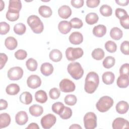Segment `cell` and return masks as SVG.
Wrapping results in <instances>:
<instances>
[{
	"label": "cell",
	"instance_id": "obj_33",
	"mask_svg": "<svg viewBox=\"0 0 129 129\" xmlns=\"http://www.w3.org/2000/svg\"><path fill=\"white\" fill-rule=\"evenodd\" d=\"M100 14L104 17H109L112 14V10L110 6L107 5H102L99 9Z\"/></svg>",
	"mask_w": 129,
	"mask_h": 129
},
{
	"label": "cell",
	"instance_id": "obj_3",
	"mask_svg": "<svg viewBox=\"0 0 129 129\" xmlns=\"http://www.w3.org/2000/svg\"><path fill=\"white\" fill-rule=\"evenodd\" d=\"M67 70L69 74L75 80L81 79L84 74V70L78 62H73L69 63L67 67Z\"/></svg>",
	"mask_w": 129,
	"mask_h": 129
},
{
	"label": "cell",
	"instance_id": "obj_50",
	"mask_svg": "<svg viewBox=\"0 0 129 129\" xmlns=\"http://www.w3.org/2000/svg\"><path fill=\"white\" fill-rule=\"evenodd\" d=\"M100 3L99 0H87L86 1L87 6L90 8H94L98 6Z\"/></svg>",
	"mask_w": 129,
	"mask_h": 129
},
{
	"label": "cell",
	"instance_id": "obj_34",
	"mask_svg": "<svg viewBox=\"0 0 129 129\" xmlns=\"http://www.w3.org/2000/svg\"><path fill=\"white\" fill-rule=\"evenodd\" d=\"M115 59L114 57L111 56H108L103 60L102 64L105 69H110L115 64Z\"/></svg>",
	"mask_w": 129,
	"mask_h": 129
},
{
	"label": "cell",
	"instance_id": "obj_37",
	"mask_svg": "<svg viewBox=\"0 0 129 129\" xmlns=\"http://www.w3.org/2000/svg\"><path fill=\"white\" fill-rule=\"evenodd\" d=\"M64 107V106L62 102H57L52 104L51 109L54 113L59 115L63 110Z\"/></svg>",
	"mask_w": 129,
	"mask_h": 129
},
{
	"label": "cell",
	"instance_id": "obj_22",
	"mask_svg": "<svg viewBox=\"0 0 129 129\" xmlns=\"http://www.w3.org/2000/svg\"><path fill=\"white\" fill-rule=\"evenodd\" d=\"M5 45L9 50H14L18 45L17 40L13 37H8L5 40Z\"/></svg>",
	"mask_w": 129,
	"mask_h": 129
},
{
	"label": "cell",
	"instance_id": "obj_1",
	"mask_svg": "<svg viewBox=\"0 0 129 129\" xmlns=\"http://www.w3.org/2000/svg\"><path fill=\"white\" fill-rule=\"evenodd\" d=\"M99 83L98 75L94 72H89L85 79L84 89L89 94L93 93L97 89Z\"/></svg>",
	"mask_w": 129,
	"mask_h": 129
},
{
	"label": "cell",
	"instance_id": "obj_40",
	"mask_svg": "<svg viewBox=\"0 0 129 129\" xmlns=\"http://www.w3.org/2000/svg\"><path fill=\"white\" fill-rule=\"evenodd\" d=\"M105 48L110 53L115 52L117 49V45L116 43L112 41H108L105 44Z\"/></svg>",
	"mask_w": 129,
	"mask_h": 129
},
{
	"label": "cell",
	"instance_id": "obj_11",
	"mask_svg": "<svg viewBox=\"0 0 129 129\" xmlns=\"http://www.w3.org/2000/svg\"><path fill=\"white\" fill-rule=\"evenodd\" d=\"M113 129H122L129 127V123L127 120L122 118L117 117L114 119L112 124Z\"/></svg>",
	"mask_w": 129,
	"mask_h": 129
},
{
	"label": "cell",
	"instance_id": "obj_10",
	"mask_svg": "<svg viewBox=\"0 0 129 129\" xmlns=\"http://www.w3.org/2000/svg\"><path fill=\"white\" fill-rule=\"evenodd\" d=\"M27 86L31 89H36L40 86L41 80L38 76L32 75L27 78Z\"/></svg>",
	"mask_w": 129,
	"mask_h": 129
},
{
	"label": "cell",
	"instance_id": "obj_18",
	"mask_svg": "<svg viewBox=\"0 0 129 129\" xmlns=\"http://www.w3.org/2000/svg\"><path fill=\"white\" fill-rule=\"evenodd\" d=\"M22 8L21 2L20 0H10L8 7V11L19 12Z\"/></svg>",
	"mask_w": 129,
	"mask_h": 129
},
{
	"label": "cell",
	"instance_id": "obj_57",
	"mask_svg": "<svg viewBox=\"0 0 129 129\" xmlns=\"http://www.w3.org/2000/svg\"><path fill=\"white\" fill-rule=\"evenodd\" d=\"M5 7V4L3 1H1V11H2Z\"/></svg>",
	"mask_w": 129,
	"mask_h": 129
},
{
	"label": "cell",
	"instance_id": "obj_5",
	"mask_svg": "<svg viewBox=\"0 0 129 129\" xmlns=\"http://www.w3.org/2000/svg\"><path fill=\"white\" fill-rule=\"evenodd\" d=\"M84 54L83 49L80 47H68L66 50V56L69 61H74L81 57Z\"/></svg>",
	"mask_w": 129,
	"mask_h": 129
},
{
	"label": "cell",
	"instance_id": "obj_9",
	"mask_svg": "<svg viewBox=\"0 0 129 129\" xmlns=\"http://www.w3.org/2000/svg\"><path fill=\"white\" fill-rule=\"evenodd\" d=\"M23 70L20 67H14L10 69L8 72L9 79L12 81H17L22 78L23 75Z\"/></svg>",
	"mask_w": 129,
	"mask_h": 129
},
{
	"label": "cell",
	"instance_id": "obj_23",
	"mask_svg": "<svg viewBox=\"0 0 129 129\" xmlns=\"http://www.w3.org/2000/svg\"><path fill=\"white\" fill-rule=\"evenodd\" d=\"M103 82L106 85L112 84L115 79V76L111 72H106L104 73L102 76Z\"/></svg>",
	"mask_w": 129,
	"mask_h": 129
},
{
	"label": "cell",
	"instance_id": "obj_56",
	"mask_svg": "<svg viewBox=\"0 0 129 129\" xmlns=\"http://www.w3.org/2000/svg\"><path fill=\"white\" fill-rule=\"evenodd\" d=\"M69 128H75V129H82V127L78 124H73L72 125H71L69 127Z\"/></svg>",
	"mask_w": 129,
	"mask_h": 129
},
{
	"label": "cell",
	"instance_id": "obj_39",
	"mask_svg": "<svg viewBox=\"0 0 129 129\" xmlns=\"http://www.w3.org/2000/svg\"><path fill=\"white\" fill-rule=\"evenodd\" d=\"M72 115V109L68 107L64 106L62 111L59 114L60 118L63 119H67L70 118Z\"/></svg>",
	"mask_w": 129,
	"mask_h": 129
},
{
	"label": "cell",
	"instance_id": "obj_2",
	"mask_svg": "<svg viewBox=\"0 0 129 129\" xmlns=\"http://www.w3.org/2000/svg\"><path fill=\"white\" fill-rule=\"evenodd\" d=\"M27 22L34 33L40 34L43 31V24L38 16L36 15L30 16L27 18Z\"/></svg>",
	"mask_w": 129,
	"mask_h": 129
},
{
	"label": "cell",
	"instance_id": "obj_4",
	"mask_svg": "<svg viewBox=\"0 0 129 129\" xmlns=\"http://www.w3.org/2000/svg\"><path fill=\"white\" fill-rule=\"evenodd\" d=\"M114 101L112 98L108 96L101 97L96 103V107L97 110L101 112L108 111L113 104Z\"/></svg>",
	"mask_w": 129,
	"mask_h": 129
},
{
	"label": "cell",
	"instance_id": "obj_30",
	"mask_svg": "<svg viewBox=\"0 0 129 129\" xmlns=\"http://www.w3.org/2000/svg\"><path fill=\"white\" fill-rule=\"evenodd\" d=\"M123 35L122 30L118 27L112 28L110 31V36L111 38L115 40L120 39Z\"/></svg>",
	"mask_w": 129,
	"mask_h": 129
},
{
	"label": "cell",
	"instance_id": "obj_44",
	"mask_svg": "<svg viewBox=\"0 0 129 129\" xmlns=\"http://www.w3.org/2000/svg\"><path fill=\"white\" fill-rule=\"evenodd\" d=\"M60 95V92L59 90L56 88H53L51 89L49 92V95L50 98L54 100L58 99Z\"/></svg>",
	"mask_w": 129,
	"mask_h": 129
},
{
	"label": "cell",
	"instance_id": "obj_16",
	"mask_svg": "<svg viewBox=\"0 0 129 129\" xmlns=\"http://www.w3.org/2000/svg\"><path fill=\"white\" fill-rule=\"evenodd\" d=\"M41 73L45 76H48L53 72V67L49 62L43 63L40 67Z\"/></svg>",
	"mask_w": 129,
	"mask_h": 129
},
{
	"label": "cell",
	"instance_id": "obj_15",
	"mask_svg": "<svg viewBox=\"0 0 129 129\" xmlns=\"http://www.w3.org/2000/svg\"><path fill=\"white\" fill-rule=\"evenodd\" d=\"M72 28L71 23L67 21H60L58 24V29L59 32L63 34H68L71 31Z\"/></svg>",
	"mask_w": 129,
	"mask_h": 129
},
{
	"label": "cell",
	"instance_id": "obj_43",
	"mask_svg": "<svg viewBox=\"0 0 129 129\" xmlns=\"http://www.w3.org/2000/svg\"><path fill=\"white\" fill-rule=\"evenodd\" d=\"M10 26L6 22H1L0 23V34L1 35H5L10 31Z\"/></svg>",
	"mask_w": 129,
	"mask_h": 129
},
{
	"label": "cell",
	"instance_id": "obj_41",
	"mask_svg": "<svg viewBox=\"0 0 129 129\" xmlns=\"http://www.w3.org/2000/svg\"><path fill=\"white\" fill-rule=\"evenodd\" d=\"M19 18V12L8 11L6 13V18L11 22L17 21Z\"/></svg>",
	"mask_w": 129,
	"mask_h": 129
},
{
	"label": "cell",
	"instance_id": "obj_28",
	"mask_svg": "<svg viewBox=\"0 0 129 129\" xmlns=\"http://www.w3.org/2000/svg\"><path fill=\"white\" fill-rule=\"evenodd\" d=\"M49 58L54 62H58L60 61L62 57V53L58 49H54L52 50L49 54Z\"/></svg>",
	"mask_w": 129,
	"mask_h": 129
},
{
	"label": "cell",
	"instance_id": "obj_52",
	"mask_svg": "<svg viewBox=\"0 0 129 129\" xmlns=\"http://www.w3.org/2000/svg\"><path fill=\"white\" fill-rule=\"evenodd\" d=\"M84 2L83 0H72L71 3L73 7L78 9L83 6Z\"/></svg>",
	"mask_w": 129,
	"mask_h": 129
},
{
	"label": "cell",
	"instance_id": "obj_13",
	"mask_svg": "<svg viewBox=\"0 0 129 129\" xmlns=\"http://www.w3.org/2000/svg\"><path fill=\"white\" fill-rule=\"evenodd\" d=\"M69 41L74 45H79L83 41V35L79 32H74L70 35Z\"/></svg>",
	"mask_w": 129,
	"mask_h": 129
},
{
	"label": "cell",
	"instance_id": "obj_26",
	"mask_svg": "<svg viewBox=\"0 0 129 129\" xmlns=\"http://www.w3.org/2000/svg\"><path fill=\"white\" fill-rule=\"evenodd\" d=\"M35 99L37 102L40 103H44L47 100V94L42 90H38L35 94Z\"/></svg>",
	"mask_w": 129,
	"mask_h": 129
},
{
	"label": "cell",
	"instance_id": "obj_7",
	"mask_svg": "<svg viewBox=\"0 0 129 129\" xmlns=\"http://www.w3.org/2000/svg\"><path fill=\"white\" fill-rule=\"evenodd\" d=\"M56 121L55 115L52 114H47L43 116L40 121L42 127L44 129H49L51 128Z\"/></svg>",
	"mask_w": 129,
	"mask_h": 129
},
{
	"label": "cell",
	"instance_id": "obj_42",
	"mask_svg": "<svg viewBox=\"0 0 129 129\" xmlns=\"http://www.w3.org/2000/svg\"><path fill=\"white\" fill-rule=\"evenodd\" d=\"M70 23L71 24L72 27L75 29H80L83 25L82 21L78 18H74L70 20Z\"/></svg>",
	"mask_w": 129,
	"mask_h": 129
},
{
	"label": "cell",
	"instance_id": "obj_24",
	"mask_svg": "<svg viewBox=\"0 0 129 129\" xmlns=\"http://www.w3.org/2000/svg\"><path fill=\"white\" fill-rule=\"evenodd\" d=\"M11 122L10 115L7 113H2L0 114V128L8 126Z\"/></svg>",
	"mask_w": 129,
	"mask_h": 129
},
{
	"label": "cell",
	"instance_id": "obj_55",
	"mask_svg": "<svg viewBox=\"0 0 129 129\" xmlns=\"http://www.w3.org/2000/svg\"><path fill=\"white\" fill-rule=\"evenodd\" d=\"M26 128H30V129H39V127L36 123L32 122L29 124V125L26 127Z\"/></svg>",
	"mask_w": 129,
	"mask_h": 129
},
{
	"label": "cell",
	"instance_id": "obj_29",
	"mask_svg": "<svg viewBox=\"0 0 129 129\" xmlns=\"http://www.w3.org/2000/svg\"><path fill=\"white\" fill-rule=\"evenodd\" d=\"M19 99L21 102L22 103L26 105H28L32 102L33 98L30 92L26 91L23 92L20 95Z\"/></svg>",
	"mask_w": 129,
	"mask_h": 129
},
{
	"label": "cell",
	"instance_id": "obj_54",
	"mask_svg": "<svg viewBox=\"0 0 129 129\" xmlns=\"http://www.w3.org/2000/svg\"><path fill=\"white\" fill-rule=\"evenodd\" d=\"M115 3L119 6H126L129 3L128 0H121V1H115Z\"/></svg>",
	"mask_w": 129,
	"mask_h": 129
},
{
	"label": "cell",
	"instance_id": "obj_20",
	"mask_svg": "<svg viewBox=\"0 0 129 129\" xmlns=\"http://www.w3.org/2000/svg\"><path fill=\"white\" fill-rule=\"evenodd\" d=\"M30 113L34 116L38 117L40 116L43 112V107L38 104H34L31 105L29 109Z\"/></svg>",
	"mask_w": 129,
	"mask_h": 129
},
{
	"label": "cell",
	"instance_id": "obj_36",
	"mask_svg": "<svg viewBox=\"0 0 129 129\" xmlns=\"http://www.w3.org/2000/svg\"><path fill=\"white\" fill-rule=\"evenodd\" d=\"M26 30V26L22 23H19L16 24L14 27V32L19 35L24 34Z\"/></svg>",
	"mask_w": 129,
	"mask_h": 129
},
{
	"label": "cell",
	"instance_id": "obj_31",
	"mask_svg": "<svg viewBox=\"0 0 129 129\" xmlns=\"http://www.w3.org/2000/svg\"><path fill=\"white\" fill-rule=\"evenodd\" d=\"M98 16L95 13H90L88 14L85 17V21L89 25L96 24L98 22Z\"/></svg>",
	"mask_w": 129,
	"mask_h": 129
},
{
	"label": "cell",
	"instance_id": "obj_17",
	"mask_svg": "<svg viewBox=\"0 0 129 129\" xmlns=\"http://www.w3.org/2000/svg\"><path fill=\"white\" fill-rule=\"evenodd\" d=\"M128 76L126 75H120L116 81L117 86L121 88H125L128 87L129 84Z\"/></svg>",
	"mask_w": 129,
	"mask_h": 129
},
{
	"label": "cell",
	"instance_id": "obj_27",
	"mask_svg": "<svg viewBox=\"0 0 129 129\" xmlns=\"http://www.w3.org/2000/svg\"><path fill=\"white\" fill-rule=\"evenodd\" d=\"M20 90V87L18 84L13 83L7 86L6 92L10 95H15L19 92Z\"/></svg>",
	"mask_w": 129,
	"mask_h": 129
},
{
	"label": "cell",
	"instance_id": "obj_38",
	"mask_svg": "<svg viewBox=\"0 0 129 129\" xmlns=\"http://www.w3.org/2000/svg\"><path fill=\"white\" fill-rule=\"evenodd\" d=\"M64 101L67 105L70 106H73L75 105V104L77 103V98L76 96L74 95L69 94L65 97Z\"/></svg>",
	"mask_w": 129,
	"mask_h": 129
},
{
	"label": "cell",
	"instance_id": "obj_12",
	"mask_svg": "<svg viewBox=\"0 0 129 129\" xmlns=\"http://www.w3.org/2000/svg\"><path fill=\"white\" fill-rule=\"evenodd\" d=\"M28 120V116L26 111H19L15 116L16 122L20 125H23L26 124Z\"/></svg>",
	"mask_w": 129,
	"mask_h": 129
},
{
	"label": "cell",
	"instance_id": "obj_48",
	"mask_svg": "<svg viewBox=\"0 0 129 129\" xmlns=\"http://www.w3.org/2000/svg\"><path fill=\"white\" fill-rule=\"evenodd\" d=\"M120 75H126L129 76V64L128 63L123 64L119 69Z\"/></svg>",
	"mask_w": 129,
	"mask_h": 129
},
{
	"label": "cell",
	"instance_id": "obj_51",
	"mask_svg": "<svg viewBox=\"0 0 129 129\" xmlns=\"http://www.w3.org/2000/svg\"><path fill=\"white\" fill-rule=\"evenodd\" d=\"M8 60L7 55L4 53L0 54V69H2Z\"/></svg>",
	"mask_w": 129,
	"mask_h": 129
},
{
	"label": "cell",
	"instance_id": "obj_46",
	"mask_svg": "<svg viewBox=\"0 0 129 129\" xmlns=\"http://www.w3.org/2000/svg\"><path fill=\"white\" fill-rule=\"evenodd\" d=\"M129 42L128 41H124L120 45V49L121 52L125 55L129 54Z\"/></svg>",
	"mask_w": 129,
	"mask_h": 129
},
{
	"label": "cell",
	"instance_id": "obj_47",
	"mask_svg": "<svg viewBox=\"0 0 129 129\" xmlns=\"http://www.w3.org/2000/svg\"><path fill=\"white\" fill-rule=\"evenodd\" d=\"M115 14L116 17L118 18L119 20L128 15L126 11L125 10L121 8H117L115 10Z\"/></svg>",
	"mask_w": 129,
	"mask_h": 129
},
{
	"label": "cell",
	"instance_id": "obj_25",
	"mask_svg": "<svg viewBox=\"0 0 129 129\" xmlns=\"http://www.w3.org/2000/svg\"><path fill=\"white\" fill-rule=\"evenodd\" d=\"M39 15L44 18H49L52 14L51 8L47 6H41L38 9Z\"/></svg>",
	"mask_w": 129,
	"mask_h": 129
},
{
	"label": "cell",
	"instance_id": "obj_45",
	"mask_svg": "<svg viewBox=\"0 0 129 129\" xmlns=\"http://www.w3.org/2000/svg\"><path fill=\"white\" fill-rule=\"evenodd\" d=\"M27 56V52L23 49H19L15 53V57L19 60H23Z\"/></svg>",
	"mask_w": 129,
	"mask_h": 129
},
{
	"label": "cell",
	"instance_id": "obj_53",
	"mask_svg": "<svg viewBox=\"0 0 129 129\" xmlns=\"http://www.w3.org/2000/svg\"><path fill=\"white\" fill-rule=\"evenodd\" d=\"M8 107V102L6 100L1 99L0 100V110H5L7 109Z\"/></svg>",
	"mask_w": 129,
	"mask_h": 129
},
{
	"label": "cell",
	"instance_id": "obj_49",
	"mask_svg": "<svg viewBox=\"0 0 129 129\" xmlns=\"http://www.w3.org/2000/svg\"><path fill=\"white\" fill-rule=\"evenodd\" d=\"M120 24L124 29H129V16H126L120 19Z\"/></svg>",
	"mask_w": 129,
	"mask_h": 129
},
{
	"label": "cell",
	"instance_id": "obj_6",
	"mask_svg": "<svg viewBox=\"0 0 129 129\" xmlns=\"http://www.w3.org/2000/svg\"><path fill=\"white\" fill-rule=\"evenodd\" d=\"M84 124L86 129H94L97 126V116L92 112H87L84 117Z\"/></svg>",
	"mask_w": 129,
	"mask_h": 129
},
{
	"label": "cell",
	"instance_id": "obj_8",
	"mask_svg": "<svg viewBox=\"0 0 129 129\" xmlns=\"http://www.w3.org/2000/svg\"><path fill=\"white\" fill-rule=\"evenodd\" d=\"M59 89L64 93L72 92L75 91L76 86L74 83L68 79H63L59 83Z\"/></svg>",
	"mask_w": 129,
	"mask_h": 129
},
{
	"label": "cell",
	"instance_id": "obj_35",
	"mask_svg": "<svg viewBox=\"0 0 129 129\" xmlns=\"http://www.w3.org/2000/svg\"><path fill=\"white\" fill-rule=\"evenodd\" d=\"M26 65L28 70L33 72L36 70L38 66V63L35 59L33 58H30L26 61Z\"/></svg>",
	"mask_w": 129,
	"mask_h": 129
},
{
	"label": "cell",
	"instance_id": "obj_32",
	"mask_svg": "<svg viewBox=\"0 0 129 129\" xmlns=\"http://www.w3.org/2000/svg\"><path fill=\"white\" fill-rule=\"evenodd\" d=\"M91 55L94 59L99 60L103 58L105 55V52L102 49L100 48H97L93 50L91 53Z\"/></svg>",
	"mask_w": 129,
	"mask_h": 129
},
{
	"label": "cell",
	"instance_id": "obj_21",
	"mask_svg": "<svg viewBox=\"0 0 129 129\" xmlns=\"http://www.w3.org/2000/svg\"><path fill=\"white\" fill-rule=\"evenodd\" d=\"M115 108L117 112L119 114H125L128 110V104L126 101H120L117 103Z\"/></svg>",
	"mask_w": 129,
	"mask_h": 129
},
{
	"label": "cell",
	"instance_id": "obj_14",
	"mask_svg": "<svg viewBox=\"0 0 129 129\" xmlns=\"http://www.w3.org/2000/svg\"><path fill=\"white\" fill-rule=\"evenodd\" d=\"M59 16L62 19H68L72 15V10L70 7L67 5L61 6L58 10Z\"/></svg>",
	"mask_w": 129,
	"mask_h": 129
},
{
	"label": "cell",
	"instance_id": "obj_19",
	"mask_svg": "<svg viewBox=\"0 0 129 129\" xmlns=\"http://www.w3.org/2000/svg\"><path fill=\"white\" fill-rule=\"evenodd\" d=\"M106 33V27L103 25H98L95 26L93 29V34L97 37H102Z\"/></svg>",
	"mask_w": 129,
	"mask_h": 129
}]
</instances>
